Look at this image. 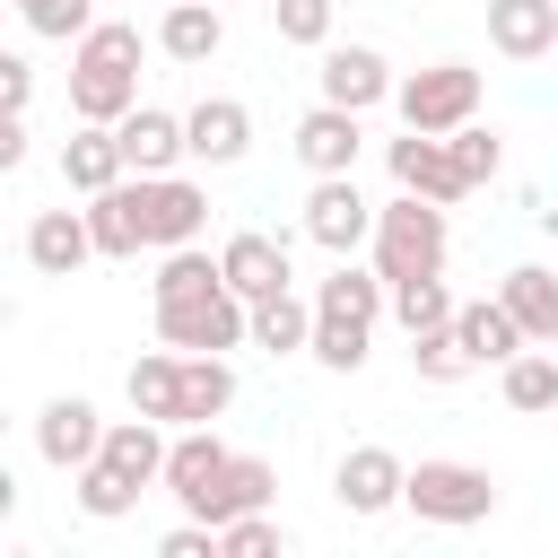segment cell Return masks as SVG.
I'll list each match as a JSON object with an SVG mask.
<instances>
[{
  "label": "cell",
  "mask_w": 558,
  "mask_h": 558,
  "mask_svg": "<svg viewBox=\"0 0 558 558\" xmlns=\"http://www.w3.org/2000/svg\"><path fill=\"white\" fill-rule=\"evenodd\" d=\"M140 105V26L96 17L70 52V113L78 122H122Z\"/></svg>",
  "instance_id": "cell-1"
},
{
  "label": "cell",
  "mask_w": 558,
  "mask_h": 558,
  "mask_svg": "<svg viewBox=\"0 0 558 558\" xmlns=\"http://www.w3.org/2000/svg\"><path fill=\"white\" fill-rule=\"evenodd\" d=\"M445 201H418V192H392L375 209V270L401 288V279H436L445 270Z\"/></svg>",
  "instance_id": "cell-2"
},
{
  "label": "cell",
  "mask_w": 558,
  "mask_h": 558,
  "mask_svg": "<svg viewBox=\"0 0 558 558\" xmlns=\"http://www.w3.org/2000/svg\"><path fill=\"white\" fill-rule=\"evenodd\" d=\"M157 340L166 349H183V357H227V349H244L253 340V305L218 279V288H192V296H157Z\"/></svg>",
  "instance_id": "cell-3"
},
{
  "label": "cell",
  "mask_w": 558,
  "mask_h": 558,
  "mask_svg": "<svg viewBox=\"0 0 558 558\" xmlns=\"http://www.w3.org/2000/svg\"><path fill=\"white\" fill-rule=\"evenodd\" d=\"M392 105H401V131H462V122H480V70L471 61H427V70H410L401 87H392Z\"/></svg>",
  "instance_id": "cell-4"
},
{
  "label": "cell",
  "mask_w": 558,
  "mask_h": 558,
  "mask_svg": "<svg viewBox=\"0 0 558 558\" xmlns=\"http://www.w3.org/2000/svg\"><path fill=\"white\" fill-rule=\"evenodd\" d=\"M401 506H410L418 523L462 532V523H488V514H497V480H488L480 462H418L410 488H401Z\"/></svg>",
  "instance_id": "cell-5"
},
{
  "label": "cell",
  "mask_w": 558,
  "mask_h": 558,
  "mask_svg": "<svg viewBox=\"0 0 558 558\" xmlns=\"http://www.w3.org/2000/svg\"><path fill=\"white\" fill-rule=\"evenodd\" d=\"M305 235H314L331 262H349L357 244H375V201L357 192V174H314V192H305Z\"/></svg>",
  "instance_id": "cell-6"
},
{
  "label": "cell",
  "mask_w": 558,
  "mask_h": 558,
  "mask_svg": "<svg viewBox=\"0 0 558 558\" xmlns=\"http://www.w3.org/2000/svg\"><path fill=\"white\" fill-rule=\"evenodd\" d=\"M384 166H392V183L401 192H418V201H462V192H480L462 166H453V140H436V131H401L392 148H384Z\"/></svg>",
  "instance_id": "cell-7"
},
{
  "label": "cell",
  "mask_w": 558,
  "mask_h": 558,
  "mask_svg": "<svg viewBox=\"0 0 558 558\" xmlns=\"http://www.w3.org/2000/svg\"><path fill=\"white\" fill-rule=\"evenodd\" d=\"M105 427H113V418H96V401L61 392V401L35 410V453H44L52 471H87V462L105 453Z\"/></svg>",
  "instance_id": "cell-8"
},
{
  "label": "cell",
  "mask_w": 558,
  "mask_h": 558,
  "mask_svg": "<svg viewBox=\"0 0 558 558\" xmlns=\"http://www.w3.org/2000/svg\"><path fill=\"white\" fill-rule=\"evenodd\" d=\"M401 488H410V462H401L392 445H349L340 471H331V497H340L349 514H392Z\"/></svg>",
  "instance_id": "cell-9"
},
{
  "label": "cell",
  "mask_w": 558,
  "mask_h": 558,
  "mask_svg": "<svg viewBox=\"0 0 558 558\" xmlns=\"http://www.w3.org/2000/svg\"><path fill=\"white\" fill-rule=\"evenodd\" d=\"M314 78H323V96L349 105V113H366V105H384V96L401 87L375 44H323V70H314Z\"/></svg>",
  "instance_id": "cell-10"
},
{
  "label": "cell",
  "mask_w": 558,
  "mask_h": 558,
  "mask_svg": "<svg viewBox=\"0 0 558 558\" xmlns=\"http://www.w3.org/2000/svg\"><path fill=\"white\" fill-rule=\"evenodd\" d=\"M113 140H122V166H131V174H174V166L192 157L183 113H166V105H131V113L113 122Z\"/></svg>",
  "instance_id": "cell-11"
},
{
  "label": "cell",
  "mask_w": 558,
  "mask_h": 558,
  "mask_svg": "<svg viewBox=\"0 0 558 558\" xmlns=\"http://www.w3.org/2000/svg\"><path fill=\"white\" fill-rule=\"evenodd\" d=\"M357 148H366V131H357V113L349 105H314V113H296V166L305 174H357Z\"/></svg>",
  "instance_id": "cell-12"
},
{
  "label": "cell",
  "mask_w": 558,
  "mask_h": 558,
  "mask_svg": "<svg viewBox=\"0 0 558 558\" xmlns=\"http://www.w3.org/2000/svg\"><path fill=\"white\" fill-rule=\"evenodd\" d=\"M140 192H148V244H157V253L201 244V227H209V192H201L192 174H140Z\"/></svg>",
  "instance_id": "cell-13"
},
{
  "label": "cell",
  "mask_w": 558,
  "mask_h": 558,
  "mask_svg": "<svg viewBox=\"0 0 558 558\" xmlns=\"http://www.w3.org/2000/svg\"><path fill=\"white\" fill-rule=\"evenodd\" d=\"M87 227H96V253L105 262H140V244H148V192H140V174L87 192Z\"/></svg>",
  "instance_id": "cell-14"
},
{
  "label": "cell",
  "mask_w": 558,
  "mask_h": 558,
  "mask_svg": "<svg viewBox=\"0 0 558 558\" xmlns=\"http://www.w3.org/2000/svg\"><path fill=\"white\" fill-rule=\"evenodd\" d=\"M227 462H235V453L218 445V427H183V436L166 445V480H157V488H166V497L192 514V506H201V497L227 480Z\"/></svg>",
  "instance_id": "cell-15"
},
{
  "label": "cell",
  "mask_w": 558,
  "mask_h": 558,
  "mask_svg": "<svg viewBox=\"0 0 558 558\" xmlns=\"http://www.w3.org/2000/svg\"><path fill=\"white\" fill-rule=\"evenodd\" d=\"M183 140H192V166H244L253 113H244L235 96H201V105L183 113Z\"/></svg>",
  "instance_id": "cell-16"
},
{
  "label": "cell",
  "mask_w": 558,
  "mask_h": 558,
  "mask_svg": "<svg viewBox=\"0 0 558 558\" xmlns=\"http://www.w3.org/2000/svg\"><path fill=\"white\" fill-rule=\"evenodd\" d=\"M26 262H35L44 279H70L78 262H96V227H87V209H35V227H26Z\"/></svg>",
  "instance_id": "cell-17"
},
{
  "label": "cell",
  "mask_w": 558,
  "mask_h": 558,
  "mask_svg": "<svg viewBox=\"0 0 558 558\" xmlns=\"http://www.w3.org/2000/svg\"><path fill=\"white\" fill-rule=\"evenodd\" d=\"M218 270H227V288H235L244 305H253V296H279V288H288V244L262 235V227H244V235L218 244Z\"/></svg>",
  "instance_id": "cell-18"
},
{
  "label": "cell",
  "mask_w": 558,
  "mask_h": 558,
  "mask_svg": "<svg viewBox=\"0 0 558 558\" xmlns=\"http://www.w3.org/2000/svg\"><path fill=\"white\" fill-rule=\"evenodd\" d=\"M218 44H227L218 0H166V17H157V52H166V61L201 70V61H218Z\"/></svg>",
  "instance_id": "cell-19"
},
{
  "label": "cell",
  "mask_w": 558,
  "mask_h": 558,
  "mask_svg": "<svg viewBox=\"0 0 558 558\" xmlns=\"http://www.w3.org/2000/svg\"><path fill=\"white\" fill-rule=\"evenodd\" d=\"M453 340L471 349V366H506V357H523V349H532V331L514 323V305H506V296L462 305V314H453Z\"/></svg>",
  "instance_id": "cell-20"
},
{
  "label": "cell",
  "mask_w": 558,
  "mask_h": 558,
  "mask_svg": "<svg viewBox=\"0 0 558 558\" xmlns=\"http://www.w3.org/2000/svg\"><path fill=\"white\" fill-rule=\"evenodd\" d=\"M166 445H174L166 418H140V410H131V418L105 427V453H96V462H113L131 488H157V480H166Z\"/></svg>",
  "instance_id": "cell-21"
},
{
  "label": "cell",
  "mask_w": 558,
  "mask_h": 558,
  "mask_svg": "<svg viewBox=\"0 0 558 558\" xmlns=\"http://www.w3.org/2000/svg\"><path fill=\"white\" fill-rule=\"evenodd\" d=\"M488 44H497L506 61L558 52V0H488Z\"/></svg>",
  "instance_id": "cell-22"
},
{
  "label": "cell",
  "mask_w": 558,
  "mask_h": 558,
  "mask_svg": "<svg viewBox=\"0 0 558 558\" xmlns=\"http://www.w3.org/2000/svg\"><path fill=\"white\" fill-rule=\"evenodd\" d=\"M131 166H122V140H113V122H78L70 140H61V183L87 201V192H105V183H122Z\"/></svg>",
  "instance_id": "cell-23"
},
{
  "label": "cell",
  "mask_w": 558,
  "mask_h": 558,
  "mask_svg": "<svg viewBox=\"0 0 558 558\" xmlns=\"http://www.w3.org/2000/svg\"><path fill=\"white\" fill-rule=\"evenodd\" d=\"M122 392H131V410H140V418L183 427V349H166V340H157L148 357H131V384H122Z\"/></svg>",
  "instance_id": "cell-24"
},
{
  "label": "cell",
  "mask_w": 558,
  "mask_h": 558,
  "mask_svg": "<svg viewBox=\"0 0 558 558\" xmlns=\"http://www.w3.org/2000/svg\"><path fill=\"white\" fill-rule=\"evenodd\" d=\"M270 497H279V471H270L262 453H235V462H227V480H218L192 514H201V523H235V514H262Z\"/></svg>",
  "instance_id": "cell-25"
},
{
  "label": "cell",
  "mask_w": 558,
  "mask_h": 558,
  "mask_svg": "<svg viewBox=\"0 0 558 558\" xmlns=\"http://www.w3.org/2000/svg\"><path fill=\"white\" fill-rule=\"evenodd\" d=\"M497 296L514 305V323H523L541 349H558V270H541V262H514V270L497 279Z\"/></svg>",
  "instance_id": "cell-26"
},
{
  "label": "cell",
  "mask_w": 558,
  "mask_h": 558,
  "mask_svg": "<svg viewBox=\"0 0 558 558\" xmlns=\"http://www.w3.org/2000/svg\"><path fill=\"white\" fill-rule=\"evenodd\" d=\"M392 305V279L384 270H357V262H340L323 288H314V314H340V323H375Z\"/></svg>",
  "instance_id": "cell-27"
},
{
  "label": "cell",
  "mask_w": 558,
  "mask_h": 558,
  "mask_svg": "<svg viewBox=\"0 0 558 558\" xmlns=\"http://www.w3.org/2000/svg\"><path fill=\"white\" fill-rule=\"evenodd\" d=\"M253 349H270V357H296V349H314V305H305L296 288H279V296H253Z\"/></svg>",
  "instance_id": "cell-28"
},
{
  "label": "cell",
  "mask_w": 558,
  "mask_h": 558,
  "mask_svg": "<svg viewBox=\"0 0 558 558\" xmlns=\"http://www.w3.org/2000/svg\"><path fill=\"white\" fill-rule=\"evenodd\" d=\"M497 392H506V410H558V357H541V340L523 349V357H506L497 366Z\"/></svg>",
  "instance_id": "cell-29"
},
{
  "label": "cell",
  "mask_w": 558,
  "mask_h": 558,
  "mask_svg": "<svg viewBox=\"0 0 558 558\" xmlns=\"http://www.w3.org/2000/svg\"><path fill=\"white\" fill-rule=\"evenodd\" d=\"M227 401H235V366H227V357H209V349H201V357H183V427H209Z\"/></svg>",
  "instance_id": "cell-30"
},
{
  "label": "cell",
  "mask_w": 558,
  "mask_h": 558,
  "mask_svg": "<svg viewBox=\"0 0 558 558\" xmlns=\"http://www.w3.org/2000/svg\"><path fill=\"white\" fill-rule=\"evenodd\" d=\"M453 314H462V305L445 296V270H436V279H401V288H392V323H401V331H445Z\"/></svg>",
  "instance_id": "cell-31"
},
{
  "label": "cell",
  "mask_w": 558,
  "mask_h": 558,
  "mask_svg": "<svg viewBox=\"0 0 558 558\" xmlns=\"http://www.w3.org/2000/svg\"><path fill=\"white\" fill-rule=\"evenodd\" d=\"M366 340H375V323H340V314H314V366H331V375H357L366 366Z\"/></svg>",
  "instance_id": "cell-32"
},
{
  "label": "cell",
  "mask_w": 558,
  "mask_h": 558,
  "mask_svg": "<svg viewBox=\"0 0 558 558\" xmlns=\"http://www.w3.org/2000/svg\"><path fill=\"white\" fill-rule=\"evenodd\" d=\"M410 375L418 384H462L471 375V349L453 340V323L445 331H410Z\"/></svg>",
  "instance_id": "cell-33"
},
{
  "label": "cell",
  "mask_w": 558,
  "mask_h": 558,
  "mask_svg": "<svg viewBox=\"0 0 558 558\" xmlns=\"http://www.w3.org/2000/svg\"><path fill=\"white\" fill-rule=\"evenodd\" d=\"M131 506H140V488H131L113 462H87V471H78V514H87V523H122Z\"/></svg>",
  "instance_id": "cell-34"
},
{
  "label": "cell",
  "mask_w": 558,
  "mask_h": 558,
  "mask_svg": "<svg viewBox=\"0 0 558 558\" xmlns=\"http://www.w3.org/2000/svg\"><path fill=\"white\" fill-rule=\"evenodd\" d=\"M262 9H270L279 44H305V52H323V44H331V0H262Z\"/></svg>",
  "instance_id": "cell-35"
},
{
  "label": "cell",
  "mask_w": 558,
  "mask_h": 558,
  "mask_svg": "<svg viewBox=\"0 0 558 558\" xmlns=\"http://www.w3.org/2000/svg\"><path fill=\"white\" fill-rule=\"evenodd\" d=\"M218 279H227V270H218L201 244H174V253L157 262V279H148V288H157V296H192V288H218Z\"/></svg>",
  "instance_id": "cell-36"
},
{
  "label": "cell",
  "mask_w": 558,
  "mask_h": 558,
  "mask_svg": "<svg viewBox=\"0 0 558 558\" xmlns=\"http://www.w3.org/2000/svg\"><path fill=\"white\" fill-rule=\"evenodd\" d=\"M270 549H288V523H270V506L218 523V558H270Z\"/></svg>",
  "instance_id": "cell-37"
},
{
  "label": "cell",
  "mask_w": 558,
  "mask_h": 558,
  "mask_svg": "<svg viewBox=\"0 0 558 558\" xmlns=\"http://www.w3.org/2000/svg\"><path fill=\"white\" fill-rule=\"evenodd\" d=\"M17 17H26L35 35H52V44H78V35L96 26V9H87V0H17Z\"/></svg>",
  "instance_id": "cell-38"
},
{
  "label": "cell",
  "mask_w": 558,
  "mask_h": 558,
  "mask_svg": "<svg viewBox=\"0 0 558 558\" xmlns=\"http://www.w3.org/2000/svg\"><path fill=\"white\" fill-rule=\"evenodd\" d=\"M445 140H453V166H462L471 183H488V174L506 166V140H497L488 122H462V131H445Z\"/></svg>",
  "instance_id": "cell-39"
},
{
  "label": "cell",
  "mask_w": 558,
  "mask_h": 558,
  "mask_svg": "<svg viewBox=\"0 0 558 558\" xmlns=\"http://www.w3.org/2000/svg\"><path fill=\"white\" fill-rule=\"evenodd\" d=\"M157 558H218V523H201V514L174 523V532L157 541Z\"/></svg>",
  "instance_id": "cell-40"
},
{
  "label": "cell",
  "mask_w": 558,
  "mask_h": 558,
  "mask_svg": "<svg viewBox=\"0 0 558 558\" xmlns=\"http://www.w3.org/2000/svg\"><path fill=\"white\" fill-rule=\"evenodd\" d=\"M0 96H9V113H26V96H35V70H26V61H0Z\"/></svg>",
  "instance_id": "cell-41"
},
{
  "label": "cell",
  "mask_w": 558,
  "mask_h": 558,
  "mask_svg": "<svg viewBox=\"0 0 558 558\" xmlns=\"http://www.w3.org/2000/svg\"><path fill=\"white\" fill-rule=\"evenodd\" d=\"M0 166H9V174L26 166V113H9V122H0Z\"/></svg>",
  "instance_id": "cell-42"
}]
</instances>
